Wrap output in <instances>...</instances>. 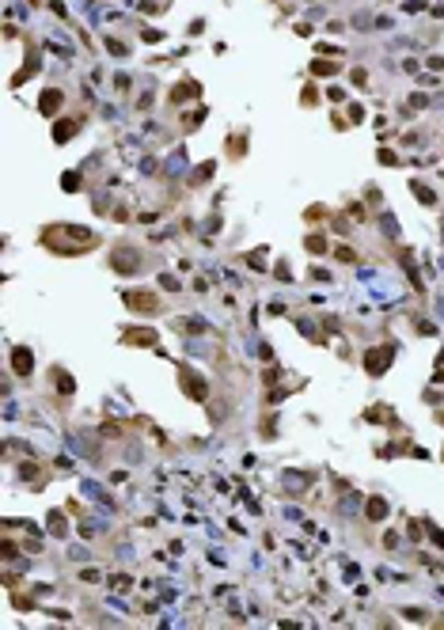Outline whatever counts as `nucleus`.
<instances>
[{
	"label": "nucleus",
	"instance_id": "1",
	"mask_svg": "<svg viewBox=\"0 0 444 630\" xmlns=\"http://www.w3.org/2000/svg\"><path fill=\"white\" fill-rule=\"evenodd\" d=\"M126 308L129 311H141V315H152V311H160V296L156 293H126Z\"/></svg>",
	"mask_w": 444,
	"mask_h": 630
},
{
	"label": "nucleus",
	"instance_id": "2",
	"mask_svg": "<svg viewBox=\"0 0 444 630\" xmlns=\"http://www.w3.org/2000/svg\"><path fill=\"white\" fill-rule=\"evenodd\" d=\"M179 380L186 384L190 399H205V384H201V376H197L194 368H186V364H179Z\"/></svg>",
	"mask_w": 444,
	"mask_h": 630
},
{
	"label": "nucleus",
	"instance_id": "3",
	"mask_svg": "<svg viewBox=\"0 0 444 630\" xmlns=\"http://www.w3.org/2000/svg\"><path fill=\"white\" fill-rule=\"evenodd\" d=\"M387 357H391V349H372V353L365 357V361H368V372H372V376H380V372L387 368V364H384Z\"/></svg>",
	"mask_w": 444,
	"mask_h": 630
},
{
	"label": "nucleus",
	"instance_id": "4",
	"mask_svg": "<svg viewBox=\"0 0 444 630\" xmlns=\"http://www.w3.org/2000/svg\"><path fill=\"white\" fill-rule=\"evenodd\" d=\"M57 106H61V91H57V87H50V91L42 95V103H38V110H42V114H53Z\"/></svg>",
	"mask_w": 444,
	"mask_h": 630
},
{
	"label": "nucleus",
	"instance_id": "5",
	"mask_svg": "<svg viewBox=\"0 0 444 630\" xmlns=\"http://www.w3.org/2000/svg\"><path fill=\"white\" fill-rule=\"evenodd\" d=\"M12 361H16V372H23V376L34 368V364H31V361H34V357H31V349H16V353H12Z\"/></svg>",
	"mask_w": 444,
	"mask_h": 630
},
{
	"label": "nucleus",
	"instance_id": "6",
	"mask_svg": "<svg viewBox=\"0 0 444 630\" xmlns=\"http://www.w3.org/2000/svg\"><path fill=\"white\" fill-rule=\"evenodd\" d=\"M126 342H133V345H145L148 342V345H152L156 334H152V330H126Z\"/></svg>",
	"mask_w": 444,
	"mask_h": 630
},
{
	"label": "nucleus",
	"instance_id": "7",
	"mask_svg": "<svg viewBox=\"0 0 444 630\" xmlns=\"http://www.w3.org/2000/svg\"><path fill=\"white\" fill-rule=\"evenodd\" d=\"M384 513H387L384 501H372V505H368V520H384Z\"/></svg>",
	"mask_w": 444,
	"mask_h": 630
},
{
	"label": "nucleus",
	"instance_id": "8",
	"mask_svg": "<svg viewBox=\"0 0 444 630\" xmlns=\"http://www.w3.org/2000/svg\"><path fill=\"white\" fill-rule=\"evenodd\" d=\"M307 247H311V250H323L326 243H323V235H311V239H307Z\"/></svg>",
	"mask_w": 444,
	"mask_h": 630
}]
</instances>
